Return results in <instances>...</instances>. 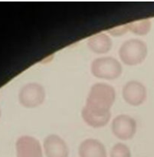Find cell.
<instances>
[{
  "instance_id": "6da1fadb",
  "label": "cell",
  "mask_w": 154,
  "mask_h": 157,
  "mask_svg": "<svg viewBox=\"0 0 154 157\" xmlns=\"http://www.w3.org/2000/svg\"><path fill=\"white\" fill-rule=\"evenodd\" d=\"M115 96V90L111 85L106 83H96L90 88L85 107L95 111L110 112Z\"/></svg>"
},
{
  "instance_id": "7a4b0ae2",
  "label": "cell",
  "mask_w": 154,
  "mask_h": 157,
  "mask_svg": "<svg viewBox=\"0 0 154 157\" xmlns=\"http://www.w3.org/2000/svg\"><path fill=\"white\" fill-rule=\"evenodd\" d=\"M147 55V44L137 38L124 41L119 49V56L121 61L128 65L140 64Z\"/></svg>"
},
{
  "instance_id": "3957f363",
  "label": "cell",
  "mask_w": 154,
  "mask_h": 157,
  "mask_svg": "<svg viewBox=\"0 0 154 157\" xmlns=\"http://www.w3.org/2000/svg\"><path fill=\"white\" fill-rule=\"evenodd\" d=\"M90 69L95 77L108 80L118 78L122 72L121 63L112 57L96 58L92 62Z\"/></svg>"
},
{
  "instance_id": "277c9868",
  "label": "cell",
  "mask_w": 154,
  "mask_h": 157,
  "mask_svg": "<svg viewBox=\"0 0 154 157\" xmlns=\"http://www.w3.org/2000/svg\"><path fill=\"white\" fill-rule=\"evenodd\" d=\"M45 98V90L38 83H29L21 87L19 92V101L26 107H35L43 103Z\"/></svg>"
},
{
  "instance_id": "5b68a950",
  "label": "cell",
  "mask_w": 154,
  "mask_h": 157,
  "mask_svg": "<svg viewBox=\"0 0 154 157\" xmlns=\"http://www.w3.org/2000/svg\"><path fill=\"white\" fill-rule=\"evenodd\" d=\"M112 131L121 140H129L137 131V122L133 117L126 114L117 116L112 121Z\"/></svg>"
},
{
  "instance_id": "8992f818",
  "label": "cell",
  "mask_w": 154,
  "mask_h": 157,
  "mask_svg": "<svg viewBox=\"0 0 154 157\" xmlns=\"http://www.w3.org/2000/svg\"><path fill=\"white\" fill-rule=\"evenodd\" d=\"M123 97L130 105H141L147 98V89L139 81H130L123 87Z\"/></svg>"
},
{
  "instance_id": "52a82bcc",
  "label": "cell",
  "mask_w": 154,
  "mask_h": 157,
  "mask_svg": "<svg viewBox=\"0 0 154 157\" xmlns=\"http://www.w3.org/2000/svg\"><path fill=\"white\" fill-rule=\"evenodd\" d=\"M17 157H43L41 144L36 138L22 136L16 142Z\"/></svg>"
},
{
  "instance_id": "ba28073f",
  "label": "cell",
  "mask_w": 154,
  "mask_h": 157,
  "mask_svg": "<svg viewBox=\"0 0 154 157\" xmlns=\"http://www.w3.org/2000/svg\"><path fill=\"white\" fill-rule=\"evenodd\" d=\"M44 150L47 157H68L69 150L65 141L56 134L45 137Z\"/></svg>"
},
{
  "instance_id": "9c48e42d",
  "label": "cell",
  "mask_w": 154,
  "mask_h": 157,
  "mask_svg": "<svg viewBox=\"0 0 154 157\" xmlns=\"http://www.w3.org/2000/svg\"><path fill=\"white\" fill-rule=\"evenodd\" d=\"M80 157H107V151L104 144L95 139L83 141L78 148Z\"/></svg>"
},
{
  "instance_id": "30bf717a",
  "label": "cell",
  "mask_w": 154,
  "mask_h": 157,
  "mask_svg": "<svg viewBox=\"0 0 154 157\" xmlns=\"http://www.w3.org/2000/svg\"><path fill=\"white\" fill-rule=\"evenodd\" d=\"M81 116L88 125L93 127H104L110 121V112H99L90 110L84 106L81 111Z\"/></svg>"
},
{
  "instance_id": "8fae6325",
  "label": "cell",
  "mask_w": 154,
  "mask_h": 157,
  "mask_svg": "<svg viewBox=\"0 0 154 157\" xmlns=\"http://www.w3.org/2000/svg\"><path fill=\"white\" fill-rule=\"evenodd\" d=\"M87 45L89 48L95 53H107L112 47V40L104 33L95 34L88 38Z\"/></svg>"
},
{
  "instance_id": "7c38bea8",
  "label": "cell",
  "mask_w": 154,
  "mask_h": 157,
  "mask_svg": "<svg viewBox=\"0 0 154 157\" xmlns=\"http://www.w3.org/2000/svg\"><path fill=\"white\" fill-rule=\"evenodd\" d=\"M129 30L137 35H144L148 33L151 28V21L150 19H141L139 21H131L127 24Z\"/></svg>"
},
{
  "instance_id": "4fadbf2b",
  "label": "cell",
  "mask_w": 154,
  "mask_h": 157,
  "mask_svg": "<svg viewBox=\"0 0 154 157\" xmlns=\"http://www.w3.org/2000/svg\"><path fill=\"white\" fill-rule=\"evenodd\" d=\"M110 157H131V152L127 145L118 143L111 149Z\"/></svg>"
},
{
  "instance_id": "5bb4252c",
  "label": "cell",
  "mask_w": 154,
  "mask_h": 157,
  "mask_svg": "<svg viewBox=\"0 0 154 157\" xmlns=\"http://www.w3.org/2000/svg\"><path fill=\"white\" fill-rule=\"evenodd\" d=\"M127 30H128V26H127V24H126L109 29L108 32L113 35H120L125 33L126 32H127Z\"/></svg>"
}]
</instances>
